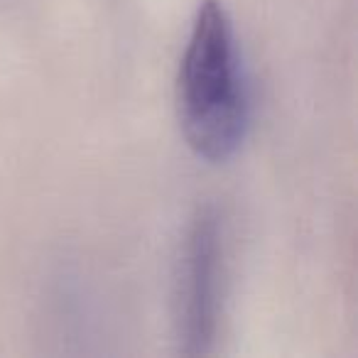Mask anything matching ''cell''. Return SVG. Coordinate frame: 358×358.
Wrapping results in <instances>:
<instances>
[{
  "label": "cell",
  "instance_id": "cell-1",
  "mask_svg": "<svg viewBox=\"0 0 358 358\" xmlns=\"http://www.w3.org/2000/svg\"><path fill=\"white\" fill-rule=\"evenodd\" d=\"M177 89L189 148L216 164L234 157L248 133L250 106L234 22L221 0H204L196 13Z\"/></svg>",
  "mask_w": 358,
  "mask_h": 358
},
{
  "label": "cell",
  "instance_id": "cell-2",
  "mask_svg": "<svg viewBox=\"0 0 358 358\" xmlns=\"http://www.w3.org/2000/svg\"><path fill=\"white\" fill-rule=\"evenodd\" d=\"M224 231L216 209L196 211L187 231L177 280V336L187 356L214 351L221 319Z\"/></svg>",
  "mask_w": 358,
  "mask_h": 358
}]
</instances>
